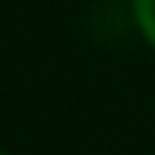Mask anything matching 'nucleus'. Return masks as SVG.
<instances>
[{
	"mask_svg": "<svg viewBox=\"0 0 155 155\" xmlns=\"http://www.w3.org/2000/svg\"><path fill=\"white\" fill-rule=\"evenodd\" d=\"M133 13H136V22L146 41L155 48V0H133Z\"/></svg>",
	"mask_w": 155,
	"mask_h": 155,
	"instance_id": "f257e3e1",
	"label": "nucleus"
},
{
	"mask_svg": "<svg viewBox=\"0 0 155 155\" xmlns=\"http://www.w3.org/2000/svg\"><path fill=\"white\" fill-rule=\"evenodd\" d=\"M0 155H3V152H0Z\"/></svg>",
	"mask_w": 155,
	"mask_h": 155,
	"instance_id": "f03ea898",
	"label": "nucleus"
}]
</instances>
